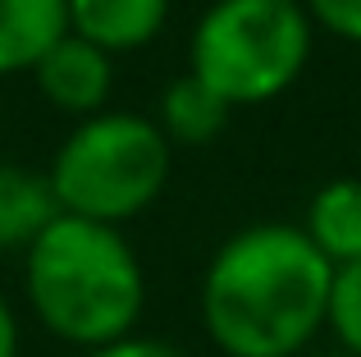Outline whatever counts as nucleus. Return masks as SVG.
Listing matches in <instances>:
<instances>
[{
    "instance_id": "f257e3e1",
    "label": "nucleus",
    "mask_w": 361,
    "mask_h": 357,
    "mask_svg": "<svg viewBox=\"0 0 361 357\" xmlns=\"http://www.w3.org/2000/svg\"><path fill=\"white\" fill-rule=\"evenodd\" d=\"M334 266L293 224L238 229L202 275V325L224 357H298L325 330Z\"/></svg>"
},
{
    "instance_id": "f03ea898",
    "label": "nucleus",
    "mask_w": 361,
    "mask_h": 357,
    "mask_svg": "<svg viewBox=\"0 0 361 357\" xmlns=\"http://www.w3.org/2000/svg\"><path fill=\"white\" fill-rule=\"evenodd\" d=\"M27 303L55 339L106 349L128 339L142 316V261L115 224L60 211L27 248Z\"/></svg>"
},
{
    "instance_id": "7ed1b4c3",
    "label": "nucleus",
    "mask_w": 361,
    "mask_h": 357,
    "mask_svg": "<svg viewBox=\"0 0 361 357\" xmlns=\"http://www.w3.org/2000/svg\"><path fill=\"white\" fill-rule=\"evenodd\" d=\"M311 55L302 0H215L192 32V78L229 106H261L298 83Z\"/></svg>"
},
{
    "instance_id": "20e7f679",
    "label": "nucleus",
    "mask_w": 361,
    "mask_h": 357,
    "mask_svg": "<svg viewBox=\"0 0 361 357\" xmlns=\"http://www.w3.org/2000/svg\"><path fill=\"white\" fill-rule=\"evenodd\" d=\"M46 178L64 215L97 224L133 220L169 178V138L137 115H92L64 138Z\"/></svg>"
},
{
    "instance_id": "39448f33",
    "label": "nucleus",
    "mask_w": 361,
    "mask_h": 357,
    "mask_svg": "<svg viewBox=\"0 0 361 357\" xmlns=\"http://www.w3.org/2000/svg\"><path fill=\"white\" fill-rule=\"evenodd\" d=\"M37 87L51 106H60L64 115H97L110 97V78H115V64L106 51H97L92 42L64 32L42 60L32 64Z\"/></svg>"
},
{
    "instance_id": "423d86ee",
    "label": "nucleus",
    "mask_w": 361,
    "mask_h": 357,
    "mask_svg": "<svg viewBox=\"0 0 361 357\" xmlns=\"http://www.w3.org/2000/svg\"><path fill=\"white\" fill-rule=\"evenodd\" d=\"M169 0H69V32L97 51H137L165 28Z\"/></svg>"
},
{
    "instance_id": "0eeeda50",
    "label": "nucleus",
    "mask_w": 361,
    "mask_h": 357,
    "mask_svg": "<svg viewBox=\"0 0 361 357\" xmlns=\"http://www.w3.org/2000/svg\"><path fill=\"white\" fill-rule=\"evenodd\" d=\"M69 32V0H0V73L32 69Z\"/></svg>"
},
{
    "instance_id": "6e6552de",
    "label": "nucleus",
    "mask_w": 361,
    "mask_h": 357,
    "mask_svg": "<svg viewBox=\"0 0 361 357\" xmlns=\"http://www.w3.org/2000/svg\"><path fill=\"white\" fill-rule=\"evenodd\" d=\"M302 234L334 270L361 261V178H334L320 188L307 206Z\"/></svg>"
},
{
    "instance_id": "1a4fd4ad",
    "label": "nucleus",
    "mask_w": 361,
    "mask_h": 357,
    "mask_svg": "<svg viewBox=\"0 0 361 357\" xmlns=\"http://www.w3.org/2000/svg\"><path fill=\"white\" fill-rule=\"evenodd\" d=\"M60 215L51 178L23 165H0V252L32 248L37 234Z\"/></svg>"
},
{
    "instance_id": "9d476101",
    "label": "nucleus",
    "mask_w": 361,
    "mask_h": 357,
    "mask_svg": "<svg viewBox=\"0 0 361 357\" xmlns=\"http://www.w3.org/2000/svg\"><path fill=\"white\" fill-rule=\"evenodd\" d=\"M229 110H233L229 101H220L202 78L183 73V78H174L165 87V97H160V124L156 128L165 138H174V143H211L224 128Z\"/></svg>"
},
{
    "instance_id": "9b49d317",
    "label": "nucleus",
    "mask_w": 361,
    "mask_h": 357,
    "mask_svg": "<svg viewBox=\"0 0 361 357\" xmlns=\"http://www.w3.org/2000/svg\"><path fill=\"white\" fill-rule=\"evenodd\" d=\"M325 325L338 334L348 353L361 357V261L334 270V284H329V316Z\"/></svg>"
},
{
    "instance_id": "f8f14e48",
    "label": "nucleus",
    "mask_w": 361,
    "mask_h": 357,
    "mask_svg": "<svg viewBox=\"0 0 361 357\" xmlns=\"http://www.w3.org/2000/svg\"><path fill=\"white\" fill-rule=\"evenodd\" d=\"M307 18L325 23L343 42H361V0H302Z\"/></svg>"
},
{
    "instance_id": "ddd939ff",
    "label": "nucleus",
    "mask_w": 361,
    "mask_h": 357,
    "mask_svg": "<svg viewBox=\"0 0 361 357\" xmlns=\"http://www.w3.org/2000/svg\"><path fill=\"white\" fill-rule=\"evenodd\" d=\"M82 357H192V353L174 349V344H165V339H137V334H128V339L106 344V349H92Z\"/></svg>"
},
{
    "instance_id": "4468645a",
    "label": "nucleus",
    "mask_w": 361,
    "mask_h": 357,
    "mask_svg": "<svg viewBox=\"0 0 361 357\" xmlns=\"http://www.w3.org/2000/svg\"><path fill=\"white\" fill-rule=\"evenodd\" d=\"M0 357H18V321L5 298H0Z\"/></svg>"
}]
</instances>
